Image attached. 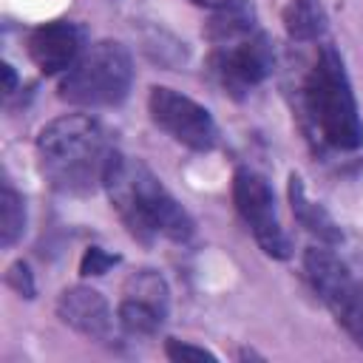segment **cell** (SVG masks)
Here are the masks:
<instances>
[{"label":"cell","mask_w":363,"mask_h":363,"mask_svg":"<svg viewBox=\"0 0 363 363\" xmlns=\"http://www.w3.org/2000/svg\"><path fill=\"white\" fill-rule=\"evenodd\" d=\"M102 187L108 190L113 210L133 238L147 244L156 235H164L170 241H187L193 235L190 216L139 159L113 150Z\"/></svg>","instance_id":"obj_1"},{"label":"cell","mask_w":363,"mask_h":363,"mask_svg":"<svg viewBox=\"0 0 363 363\" xmlns=\"http://www.w3.org/2000/svg\"><path fill=\"white\" fill-rule=\"evenodd\" d=\"M113 147L102 125L85 113H65L37 136L43 176L62 193H85L102 184Z\"/></svg>","instance_id":"obj_2"},{"label":"cell","mask_w":363,"mask_h":363,"mask_svg":"<svg viewBox=\"0 0 363 363\" xmlns=\"http://www.w3.org/2000/svg\"><path fill=\"white\" fill-rule=\"evenodd\" d=\"M303 108L323 145L337 150H354L363 145V119L357 113L343 60L332 45L320 48L303 82Z\"/></svg>","instance_id":"obj_3"},{"label":"cell","mask_w":363,"mask_h":363,"mask_svg":"<svg viewBox=\"0 0 363 363\" xmlns=\"http://www.w3.org/2000/svg\"><path fill=\"white\" fill-rule=\"evenodd\" d=\"M133 82L130 54L122 43L102 40L88 45L60 79V99L79 108L119 105Z\"/></svg>","instance_id":"obj_4"},{"label":"cell","mask_w":363,"mask_h":363,"mask_svg":"<svg viewBox=\"0 0 363 363\" xmlns=\"http://www.w3.org/2000/svg\"><path fill=\"white\" fill-rule=\"evenodd\" d=\"M303 272L318 292V298L329 306L335 320L343 326V332L363 346V284L352 278L346 264L323 250V247H309L303 255Z\"/></svg>","instance_id":"obj_5"},{"label":"cell","mask_w":363,"mask_h":363,"mask_svg":"<svg viewBox=\"0 0 363 363\" xmlns=\"http://www.w3.org/2000/svg\"><path fill=\"white\" fill-rule=\"evenodd\" d=\"M233 201L258 247L272 258H289V238L278 221L275 199L267 179L250 167H238L233 176Z\"/></svg>","instance_id":"obj_6"},{"label":"cell","mask_w":363,"mask_h":363,"mask_svg":"<svg viewBox=\"0 0 363 363\" xmlns=\"http://www.w3.org/2000/svg\"><path fill=\"white\" fill-rule=\"evenodd\" d=\"M272 62H275L272 45L258 31H250L233 43L216 45V51L210 54L213 77L233 96H244L250 88L264 82L267 74L272 71Z\"/></svg>","instance_id":"obj_7"},{"label":"cell","mask_w":363,"mask_h":363,"mask_svg":"<svg viewBox=\"0 0 363 363\" xmlns=\"http://www.w3.org/2000/svg\"><path fill=\"white\" fill-rule=\"evenodd\" d=\"M147 108H150V119L164 133H170L176 142L187 145L193 150H210L218 139L210 111L173 88H164V85L150 88Z\"/></svg>","instance_id":"obj_8"},{"label":"cell","mask_w":363,"mask_h":363,"mask_svg":"<svg viewBox=\"0 0 363 363\" xmlns=\"http://www.w3.org/2000/svg\"><path fill=\"white\" fill-rule=\"evenodd\" d=\"M28 54L43 74H65L82 54V31L74 23H43L28 34Z\"/></svg>","instance_id":"obj_9"},{"label":"cell","mask_w":363,"mask_h":363,"mask_svg":"<svg viewBox=\"0 0 363 363\" xmlns=\"http://www.w3.org/2000/svg\"><path fill=\"white\" fill-rule=\"evenodd\" d=\"M57 315L62 318V323H68L71 329H77L79 335L91 337V340H111L113 337V315L108 301L91 289V286H71L60 295L57 301Z\"/></svg>","instance_id":"obj_10"},{"label":"cell","mask_w":363,"mask_h":363,"mask_svg":"<svg viewBox=\"0 0 363 363\" xmlns=\"http://www.w3.org/2000/svg\"><path fill=\"white\" fill-rule=\"evenodd\" d=\"M289 201H292L295 218L301 221V227H306V233L318 235V238L326 241V244H337V241L343 238L340 230H337V224L332 221V216H329L320 204H315V201L306 196L301 176H295V173L289 176Z\"/></svg>","instance_id":"obj_11"},{"label":"cell","mask_w":363,"mask_h":363,"mask_svg":"<svg viewBox=\"0 0 363 363\" xmlns=\"http://www.w3.org/2000/svg\"><path fill=\"white\" fill-rule=\"evenodd\" d=\"M284 28L292 40L309 43L326 31V14L318 0H292L284 9Z\"/></svg>","instance_id":"obj_12"},{"label":"cell","mask_w":363,"mask_h":363,"mask_svg":"<svg viewBox=\"0 0 363 363\" xmlns=\"http://www.w3.org/2000/svg\"><path fill=\"white\" fill-rule=\"evenodd\" d=\"M122 298H133V301H145L150 306H156L159 312H167V284L159 272L153 269H139L125 281Z\"/></svg>","instance_id":"obj_13"},{"label":"cell","mask_w":363,"mask_h":363,"mask_svg":"<svg viewBox=\"0 0 363 363\" xmlns=\"http://www.w3.org/2000/svg\"><path fill=\"white\" fill-rule=\"evenodd\" d=\"M26 230V207H23V199L20 193L3 182V190H0V241L3 247H11Z\"/></svg>","instance_id":"obj_14"},{"label":"cell","mask_w":363,"mask_h":363,"mask_svg":"<svg viewBox=\"0 0 363 363\" xmlns=\"http://www.w3.org/2000/svg\"><path fill=\"white\" fill-rule=\"evenodd\" d=\"M162 320H164V312H159L156 306H150L145 301L122 298V303H119V323L130 335H153L162 326Z\"/></svg>","instance_id":"obj_15"},{"label":"cell","mask_w":363,"mask_h":363,"mask_svg":"<svg viewBox=\"0 0 363 363\" xmlns=\"http://www.w3.org/2000/svg\"><path fill=\"white\" fill-rule=\"evenodd\" d=\"M113 264H119V258H116V255L105 252L102 247H88V250H85V255H82L79 272H82V275H102V272H108Z\"/></svg>","instance_id":"obj_16"},{"label":"cell","mask_w":363,"mask_h":363,"mask_svg":"<svg viewBox=\"0 0 363 363\" xmlns=\"http://www.w3.org/2000/svg\"><path fill=\"white\" fill-rule=\"evenodd\" d=\"M164 352L170 360H216V354L207 352L204 346H193V343H182V340H167Z\"/></svg>","instance_id":"obj_17"},{"label":"cell","mask_w":363,"mask_h":363,"mask_svg":"<svg viewBox=\"0 0 363 363\" xmlns=\"http://www.w3.org/2000/svg\"><path fill=\"white\" fill-rule=\"evenodd\" d=\"M6 281H9V286H14V289H17L23 298H34V278H31L28 264H23V261L11 264V267H9Z\"/></svg>","instance_id":"obj_18"},{"label":"cell","mask_w":363,"mask_h":363,"mask_svg":"<svg viewBox=\"0 0 363 363\" xmlns=\"http://www.w3.org/2000/svg\"><path fill=\"white\" fill-rule=\"evenodd\" d=\"M14 85H17L14 68H11L9 62H3V91H6V94H11V91H14Z\"/></svg>","instance_id":"obj_19"}]
</instances>
